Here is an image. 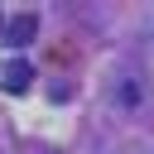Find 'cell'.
Wrapping results in <instances>:
<instances>
[{
    "label": "cell",
    "instance_id": "cell-1",
    "mask_svg": "<svg viewBox=\"0 0 154 154\" xmlns=\"http://www.w3.org/2000/svg\"><path fill=\"white\" fill-rule=\"evenodd\" d=\"M34 34H38V14H14V19L5 24V43H10V48L34 43Z\"/></svg>",
    "mask_w": 154,
    "mask_h": 154
},
{
    "label": "cell",
    "instance_id": "cell-2",
    "mask_svg": "<svg viewBox=\"0 0 154 154\" xmlns=\"http://www.w3.org/2000/svg\"><path fill=\"white\" fill-rule=\"evenodd\" d=\"M29 82H34V67H29L24 58H14V63H5V67H0V87H5V91H14V96H19V91H29Z\"/></svg>",
    "mask_w": 154,
    "mask_h": 154
}]
</instances>
